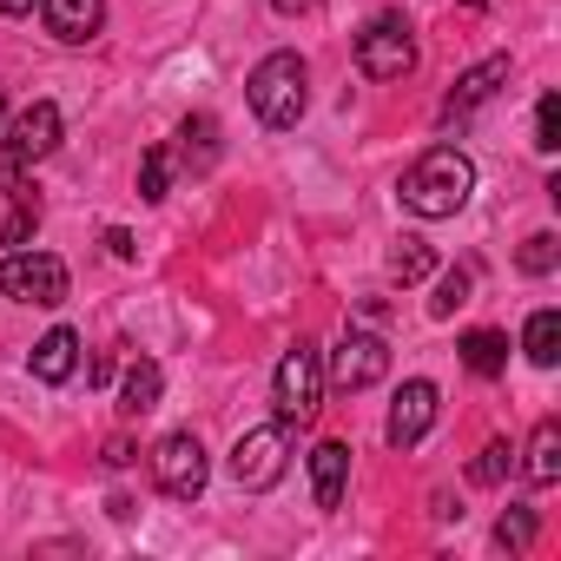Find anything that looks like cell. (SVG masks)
Segmentation results:
<instances>
[{
  "mask_svg": "<svg viewBox=\"0 0 561 561\" xmlns=\"http://www.w3.org/2000/svg\"><path fill=\"white\" fill-rule=\"evenodd\" d=\"M469 192H476V165H469V152H456V146H430L403 179H397V198H403V211L410 218H456L462 205H469Z\"/></svg>",
  "mask_w": 561,
  "mask_h": 561,
  "instance_id": "1",
  "label": "cell"
},
{
  "mask_svg": "<svg viewBox=\"0 0 561 561\" xmlns=\"http://www.w3.org/2000/svg\"><path fill=\"white\" fill-rule=\"evenodd\" d=\"M244 100H251L257 126L285 133V126H298V119H305V100H311V67H305L298 54H264V60L251 67V80H244Z\"/></svg>",
  "mask_w": 561,
  "mask_h": 561,
  "instance_id": "2",
  "label": "cell"
},
{
  "mask_svg": "<svg viewBox=\"0 0 561 561\" xmlns=\"http://www.w3.org/2000/svg\"><path fill=\"white\" fill-rule=\"evenodd\" d=\"M271 403H277V423H311L324 410V351L318 344H291L285 357H277V377H271Z\"/></svg>",
  "mask_w": 561,
  "mask_h": 561,
  "instance_id": "3",
  "label": "cell"
},
{
  "mask_svg": "<svg viewBox=\"0 0 561 561\" xmlns=\"http://www.w3.org/2000/svg\"><path fill=\"white\" fill-rule=\"evenodd\" d=\"M67 264L54 257V251H34V244H21V251H8L0 257V298H14V305H41V311H54V305H67Z\"/></svg>",
  "mask_w": 561,
  "mask_h": 561,
  "instance_id": "4",
  "label": "cell"
},
{
  "mask_svg": "<svg viewBox=\"0 0 561 561\" xmlns=\"http://www.w3.org/2000/svg\"><path fill=\"white\" fill-rule=\"evenodd\" d=\"M291 469V423H257L231 443V482L238 489H277Z\"/></svg>",
  "mask_w": 561,
  "mask_h": 561,
  "instance_id": "5",
  "label": "cell"
},
{
  "mask_svg": "<svg viewBox=\"0 0 561 561\" xmlns=\"http://www.w3.org/2000/svg\"><path fill=\"white\" fill-rule=\"evenodd\" d=\"M205 476H211V462H205V443H198L192 430L159 436V449H152V482H159V495L192 502V495H205Z\"/></svg>",
  "mask_w": 561,
  "mask_h": 561,
  "instance_id": "6",
  "label": "cell"
},
{
  "mask_svg": "<svg viewBox=\"0 0 561 561\" xmlns=\"http://www.w3.org/2000/svg\"><path fill=\"white\" fill-rule=\"evenodd\" d=\"M357 67H364V80H403V73L416 67L410 21H403V14H377V21L357 34Z\"/></svg>",
  "mask_w": 561,
  "mask_h": 561,
  "instance_id": "7",
  "label": "cell"
},
{
  "mask_svg": "<svg viewBox=\"0 0 561 561\" xmlns=\"http://www.w3.org/2000/svg\"><path fill=\"white\" fill-rule=\"evenodd\" d=\"M383 377H390V344L377 331H344L337 351H331V364H324V383H337V390L357 397V390H370Z\"/></svg>",
  "mask_w": 561,
  "mask_h": 561,
  "instance_id": "8",
  "label": "cell"
},
{
  "mask_svg": "<svg viewBox=\"0 0 561 561\" xmlns=\"http://www.w3.org/2000/svg\"><path fill=\"white\" fill-rule=\"evenodd\" d=\"M60 152V106L54 100H34V106H21L14 119H8V165H41V159H54Z\"/></svg>",
  "mask_w": 561,
  "mask_h": 561,
  "instance_id": "9",
  "label": "cell"
},
{
  "mask_svg": "<svg viewBox=\"0 0 561 561\" xmlns=\"http://www.w3.org/2000/svg\"><path fill=\"white\" fill-rule=\"evenodd\" d=\"M436 410H443V390H436L430 377H410V383L397 390V403H390L383 443H390V449H416V443L436 430Z\"/></svg>",
  "mask_w": 561,
  "mask_h": 561,
  "instance_id": "10",
  "label": "cell"
},
{
  "mask_svg": "<svg viewBox=\"0 0 561 561\" xmlns=\"http://www.w3.org/2000/svg\"><path fill=\"white\" fill-rule=\"evenodd\" d=\"M502 87H508V54H489V60H476V67L456 80V93L443 100V126H449V119H469V113H476V106H489Z\"/></svg>",
  "mask_w": 561,
  "mask_h": 561,
  "instance_id": "11",
  "label": "cell"
},
{
  "mask_svg": "<svg viewBox=\"0 0 561 561\" xmlns=\"http://www.w3.org/2000/svg\"><path fill=\"white\" fill-rule=\"evenodd\" d=\"M41 21H47L54 41L87 47V41L106 27V0H41Z\"/></svg>",
  "mask_w": 561,
  "mask_h": 561,
  "instance_id": "12",
  "label": "cell"
},
{
  "mask_svg": "<svg viewBox=\"0 0 561 561\" xmlns=\"http://www.w3.org/2000/svg\"><path fill=\"white\" fill-rule=\"evenodd\" d=\"M27 370L41 377V383H67L73 370H80V331H67V324H54L41 344H34V357H27Z\"/></svg>",
  "mask_w": 561,
  "mask_h": 561,
  "instance_id": "13",
  "label": "cell"
},
{
  "mask_svg": "<svg viewBox=\"0 0 561 561\" xmlns=\"http://www.w3.org/2000/svg\"><path fill=\"white\" fill-rule=\"evenodd\" d=\"M522 476H528V489H554L561 482V423L554 416L535 423V436L522 449Z\"/></svg>",
  "mask_w": 561,
  "mask_h": 561,
  "instance_id": "14",
  "label": "cell"
},
{
  "mask_svg": "<svg viewBox=\"0 0 561 561\" xmlns=\"http://www.w3.org/2000/svg\"><path fill=\"white\" fill-rule=\"evenodd\" d=\"M344 482H351V443H318V449H311L318 508H337V502H344Z\"/></svg>",
  "mask_w": 561,
  "mask_h": 561,
  "instance_id": "15",
  "label": "cell"
},
{
  "mask_svg": "<svg viewBox=\"0 0 561 561\" xmlns=\"http://www.w3.org/2000/svg\"><path fill=\"white\" fill-rule=\"evenodd\" d=\"M159 390H165V370H159L152 357L126 364V383H119V416H146V410H159Z\"/></svg>",
  "mask_w": 561,
  "mask_h": 561,
  "instance_id": "16",
  "label": "cell"
},
{
  "mask_svg": "<svg viewBox=\"0 0 561 561\" xmlns=\"http://www.w3.org/2000/svg\"><path fill=\"white\" fill-rule=\"evenodd\" d=\"M462 370L469 377H502L508 370V337L502 331H462Z\"/></svg>",
  "mask_w": 561,
  "mask_h": 561,
  "instance_id": "17",
  "label": "cell"
},
{
  "mask_svg": "<svg viewBox=\"0 0 561 561\" xmlns=\"http://www.w3.org/2000/svg\"><path fill=\"white\" fill-rule=\"evenodd\" d=\"M522 357H528L535 370H554V364H561V311H535V318H528Z\"/></svg>",
  "mask_w": 561,
  "mask_h": 561,
  "instance_id": "18",
  "label": "cell"
},
{
  "mask_svg": "<svg viewBox=\"0 0 561 561\" xmlns=\"http://www.w3.org/2000/svg\"><path fill=\"white\" fill-rule=\"evenodd\" d=\"M179 139H185L179 152H185L192 172H211V165H218V119H211V113H192V119L179 126Z\"/></svg>",
  "mask_w": 561,
  "mask_h": 561,
  "instance_id": "19",
  "label": "cell"
},
{
  "mask_svg": "<svg viewBox=\"0 0 561 561\" xmlns=\"http://www.w3.org/2000/svg\"><path fill=\"white\" fill-rule=\"evenodd\" d=\"M8 198H14V211H8V225H0V244L21 251V244L41 231V198H34V185H21V192H8Z\"/></svg>",
  "mask_w": 561,
  "mask_h": 561,
  "instance_id": "20",
  "label": "cell"
},
{
  "mask_svg": "<svg viewBox=\"0 0 561 561\" xmlns=\"http://www.w3.org/2000/svg\"><path fill=\"white\" fill-rule=\"evenodd\" d=\"M430 271H436V251L423 238H397V251H390V277H397V285H423Z\"/></svg>",
  "mask_w": 561,
  "mask_h": 561,
  "instance_id": "21",
  "label": "cell"
},
{
  "mask_svg": "<svg viewBox=\"0 0 561 561\" xmlns=\"http://www.w3.org/2000/svg\"><path fill=\"white\" fill-rule=\"evenodd\" d=\"M508 469H515V443H502V436H495V443H482V456L469 462V482H476V489H502V482H508Z\"/></svg>",
  "mask_w": 561,
  "mask_h": 561,
  "instance_id": "22",
  "label": "cell"
},
{
  "mask_svg": "<svg viewBox=\"0 0 561 561\" xmlns=\"http://www.w3.org/2000/svg\"><path fill=\"white\" fill-rule=\"evenodd\" d=\"M535 535H541V522H535V508H502V522H495V548H508V554H522V548H535Z\"/></svg>",
  "mask_w": 561,
  "mask_h": 561,
  "instance_id": "23",
  "label": "cell"
},
{
  "mask_svg": "<svg viewBox=\"0 0 561 561\" xmlns=\"http://www.w3.org/2000/svg\"><path fill=\"white\" fill-rule=\"evenodd\" d=\"M165 185H172V146H146V159H139V198L159 205Z\"/></svg>",
  "mask_w": 561,
  "mask_h": 561,
  "instance_id": "24",
  "label": "cell"
},
{
  "mask_svg": "<svg viewBox=\"0 0 561 561\" xmlns=\"http://www.w3.org/2000/svg\"><path fill=\"white\" fill-rule=\"evenodd\" d=\"M561 264V244H554V231H535V238H522V251H515V271L522 277H548Z\"/></svg>",
  "mask_w": 561,
  "mask_h": 561,
  "instance_id": "25",
  "label": "cell"
},
{
  "mask_svg": "<svg viewBox=\"0 0 561 561\" xmlns=\"http://www.w3.org/2000/svg\"><path fill=\"white\" fill-rule=\"evenodd\" d=\"M462 305H469V271L456 264V271H443V277H436V298H430V318H456Z\"/></svg>",
  "mask_w": 561,
  "mask_h": 561,
  "instance_id": "26",
  "label": "cell"
},
{
  "mask_svg": "<svg viewBox=\"0 0 561 561\" xmlns=\"http://www.w3.org/2000/svg\"><path fill=\"white\" fill-rule=\"evenodd\" d=\"M535 152H561V93L535 100Z\"/></svg>",
  "mask_w": 561,
  "mask_h": 561,
  "instance_id": "27",
  "label": "cell"
},
{
  "mask_svg": "<svg viewBox=\"0 0 561 561\" xmlns=\"http://www.w3.org/2000/svg\"><path fill=\"white\" fill-rule=\"evenodd\" d=\"M106 251H113V257H133L139 244H133V231H119V225H113V231H106Z\"/></svg>",
  "mask_w": 561,
  "mask_h": 561,
  "instance_id": "28",
  "label": "cell"
},
{
  "mask_svg": "<svg viewBox=\"0 0 561 561\" xmlns=\"http://www.w3.org/2000/svg\"><path fill=\"white\" fill-rule=\"evenodd\" d=\"M126 462H133V443H126V436H113V443H106V469H126Z\"/></svg>",
  "mask_w": 561,
  "mask_h": 561,
  "instance_id": "29",
  "label": "cell"
},
{
  "mask_svg": "<svg viewBox=\"0 0 561 561\" xmlns=\"http://www.w3.org/2000/svg\"><path fill=\"white\" fill-rule=\"evenodd\" d=\"M34 8H41V0H0V14H8V21H27Z\"/></svg>",
  "mask_w": 561,
  "mask_h": 561,
  "instance_id": "30",
  "label": "cell"
},
{
  "mask_svg": "<svg viewBox=\"0 0 561 561\" xmlns=\"http://www.w3.org/2000/svg\"><path fill=\"white\" fill-rule=\"evenodd\" d=\"M271 8H277V14H285V21H291V14H311V8H318V0H271Z\"/></svg>",
  "mask_w": 561,
  "mask_h": 561,
  "instance_id": "31",
  "label": "cell"
},
{
  "mask_svg": "<svg viewBox=\"0 0 561 561\" xmlns=\"http://www.w3.org/2000/svg\"><path fill=\"white\" fill-rule=\"evenodd\" d=\"M462 8H489V0H462Z\"/></svg>",
  "mask_w": 561,
  "mask_h": 561,
  "instance_id": "32",
  "label": "cell"
},
{
  "mask_svg": "<svg viewBox=\"0 0 561 561\" xmlns=\"http://www.w3.org/2000/svg\"><path fill=\"white\" fill-rule=\"evenodd\" d=\"M0 113H8V100H0Z\"/></svg>",
  "mask_w": 561,
  "mask_h": 561,
  "instance_id": "33",
  "label": "cell"
}]
</instances>
